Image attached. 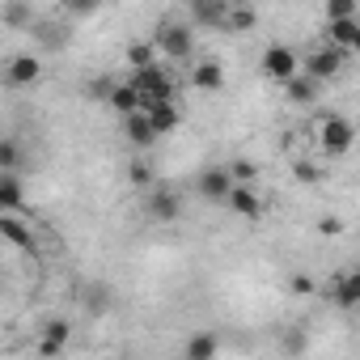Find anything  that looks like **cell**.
<instances>
[{
    "instance_id": "5",
    "label": "cell",
    "mask_w": 360,
    "mask_h": 360,
    "mask_svg": "<svg viewBox=\"0 0 360 360\" xmlns=\"http://www.w3.org/2000/svg\"><path fill=\"white\" fill-rule=\"evenodd\" d=\"M259 64H263V77H267V81H288V77L301 68V56H297L288 43H271Z\"/></svg>"
},
{
    "instance_id": "18",
    "label": "cell",
    "mask_w": 360,
    "mask_h": 360,
    "mask_svg": "<svg viewBox=\"0 0 360 360\" xmlns=\"http://www.w3.org/2000/svg\"><path fill=\"white\" fill-rule=\"evenodd\" d=\"M68 339H72V326H68L64 318L47 322V326H43V339H39V356H60V352L68 347Z\"/></svg>"
},
{
    "instance_id": "7",
    "label": "cell",
    "mask_w": 360,
    "mask_h": 360,
    "mask_svg": "<svg viewBox=\"0 0 360 360\" xmlns=\"http://www.w3.org/2000/svg\"><path fill=\"white\" fill-rule=\"evenodd\" d=\"M225 208H229L233 217H242V221H259V217H263V200H259L255 183H233L229 195H225Z\"/></svg>"
},
{
    "instance_id": "12",
    "label": "cell",
    "mask_w": 360,
    "mask_h": 360,
    "mask_svg": "<svg viewBox=\"0 0 360 360\" xmlns=\"http://www.w3.org/2000/svg\"><path fill=\"white\" fill-rule=\"evenodd\" d=\"M326 43L339 47L343 56H352V51L360 47V13H356V18H335V22H326Z\"/></svg>"
},
{
    "instance_id": "21",
    "label": "cell",
    "mask_w": 360,
    "mask_h": 360,
    "mask_svg": "<svg viewBox=\"0 0 360 360\" xmlns=\"http://www.w3.org/2000/svg\"><path fill=\"white\" fill-rule=\"evenodd\" d=\"M106 102H110L119 115L140 110V94H136V85H131V81H115V85H110V94H106Z\"/></svg>"
},
{
    "instance_id": "25",
    "label": "cell",
    "mask_w": 360,
    "mask_h": 360,
    "mask_svg": "<svg viewBox=\"0 0 360 360\" xmlns=\"http://www.w3.org/2000/svg\"><path fill=\"white\" fill-rule=\"evenodd\" d=\"M153 60H157V47H153V43H131V47H127V64H131V68H144V64H153Z\"/></svg>"
},
{
    "instance_id": "17",
    "label": "cell",
    "mask_w": 360,
    "mask_h": 360,
    "mask_svg": "<svg viewBox=\"0 0 360 360\" xmlns=\"http://www.w3.org/2000/svg\"><path fill=\"white\" fill-rule=\"evenodd\" d=\"M22 204H26L22 169H0V212H18Z\"/></svg>"
},
{
    "instance_id": "6",
    "label": "cell",
    "mask_w": 360,
    "mask_h": 360,
    "mask_svg": "<svg viewBox=\"0 0 360 360\" xmlns=\"http://www.w3.org/2000/svg\"><path fill=\"white\" fill-rule=\"evenodd\" d=\"M144 208H148V217L157 221V225H174L178 217H183V195L178 191H169V187H148V200H144Z\"/></svg>"
},
{
    "instance_id": "27",
    "label": "cell",
    "mask_w": 360,
    "mask_h": 360,
    "mask_svg": "<svg viewBox=\"0 0 360 360\" xmlns=\"http://www.w3.org/2000/svg\"><path fill=\"white\" fill-rule=\"evenodd\" d=\"M127 178H131V187L148 191V187H153V165H148V161H131V165H127Z\"/></svg>"
},
{
    "instance_id": "9",
    "label": "cell",
    "mask_w": 360,
    "mask_h": 360,
    "mask_svg": "<svg viewBox=\"0 0 360 360\" xmlns=\"http://www.w3.org/2000/svg\"><path fill=\"white\" fill-rule=\"evenodd\" d=\"M229 0H187V22L195 30H221Z\"/></svg>"
},
{
    "instance_id": "33",
    "label": "cell",
    "mask_w": 360,
    "mask_h": 360,
    "mask_svg": "<svg viewBox=\"0 0 360 360\" xmlns=\"http://www.w3.org/2000/svg\"><path fill=\"white\" fill-rule=\"evenodd\" d=\"M110 85H115V81H94V85H89V94H94V98H106V94H110Z\"/></svg>"
},
{
    "instance_id": "10",
    "label": "cell",
    "mask_w": 360,
    "mask_h": 360,
    "mask_svg": "<svg viewBox=\"0 0 360 360\" xmlns=\"http://www.w3.org/2000/svg\"><path fill=\"white\" fill-rule=\"evenodd\" d=\"M39 77H43V60L39 56H13L9 68H5V85L9 89H30V85H39Z\"/></svg>"
},
{
    "instance_id": "4",
    "label": "cell",
    "mask_w": 360,
    "mask_h": 360,
    "mask_svg": "<svg viewBox=\"0 0 360 360\" xmlns=\"http://www.w3.org/2000/svg\"><path fill=\"white\" fill-rule=\"evenodd\" d=\"M229 187H233L229 165H204V169L195 174V195H200L204 204H225Z\"/></svg>"
},
{
    "instance_id": "8",
    "label": "cell",
    "mask_w": 360,
    "mask_h": 360,
    "mask_svg": "<svg viewBox=\"0 0 360 360\" xmlns=\"http://www.w3.org/2000/svg\"><path fill=\"white\" fill-rule=\"evenodd\" d=\"M343 60H347V56H343L339 47H330V43H326V47H318L314 56H305V72H309L314 81H322V85H326V81H335V77H339Z\"/></svg>"
},
{
    "instance_id": "35",
    "label": "cell",
    "mask_w": 360,
    "mask_h": 360,
    "mask_svg": "<svg viewBox=\"0 0 360 360\" xmlns=\"http://www.w3.org/2000/svg\"><path fill=\"white\" fill-rule=\"evenodd\" d=\"M0 276H5V267H0Z\"/></svg>"
},
{
    "instance_id": "30",
    "label": "cell",
    "mask_w": 360,
    "mask_h": 360,
    "mask_svg": "<svg viewBox=\"0 0 360 360\" xmlns=\"http://www.w3.org/2000/svg\"><path fill=\"white\" fill-rule=\"evenodd\" d=\"M288 292H292V297H314V292H318V284H314V276L297 271V276H288Z\"/></svg>"
},
{
    "instance_id": "1",
    "label": "cell",
    "mask_w": 360,
    "mask_h": 360,
    "mask_svg": "<svg viewBox=\"0 0 360 360\" xmlns=\"http://www.w3.org/2000/svg\"><path fill=\"white\" fill-rule=\"evenodd\" d=\"M153 47H157V56H169V60H191L195 56V26L191 22H161Z\"/></svg>"
},
{
    "instance_id": "32",
    "label": "cell",
    "mask_w": 360,
    "mask_h": 360,
    "mask_svg": "<svg viewBox=\"0 0 360 360\" xmlns=\"http://www.w3.org/2000/svg\"><path fill=\"white\" fill-rule=\"evenodd\" d=\"M98 5H102V0H68V13L89 18V13H98Z\"/></svg>"
},
{
    "instance_id": "20",
    "label": "cell",
    "mask_w": 360,
    "mask_h": 360,
    "mask_svg": "<svg viewBox=\"0 0 360 360\" xmlns=\"http://www.w3.org/2000/svg\"><path fill=\"white\" fill-rule=\"evenodd\" d=\"M0 238H5L9 246H18V250H26V255L39 250V246H34V233H30L22 221H13V217H0Z\"/></svg>"
},
{
    "instance_id": "13",
    "label": "cell",
    "mask_w": 360,
    "mask_h": 360,
    "mask_svg": "<svg viewBox=\"0 0 360 360\" xmlns=\"http://www.w3.org/2000/svg\"><path fill=\"white\" fill-rule=\"evenodd\" d=\"M280 85H284V98H288L292 106H314V102H318V94H322V81H314V77H309V72H301V68H297L288 81H280Z\"/></svg>"
},
{
    "instance_id": "31",
    "label": "cell",
    "mask_w": 360,
    "mask_h": 360,
    "mask_svg": "<svg viewBox=\"0 0 360 360\" xmlns=\"http://www.w3.org/2000/svg\"><path fill=\"white\" fill-rule=\"evenodd\" d=\"M343 229H347V225H343L339 217H322V221H318V233H322V238H339Z\"/></svg>"
},
{
    "instance_id": "2",
    "label": "cell",
    "mask_w": 360,
    "mask_h": 360,
    "mask_svg": "<svg viewBox=\"0 0 360 360\" xmlns=\"http://www.w3.org/2000/svg\"><path fill=\"white\" fill-rule=\"evenodd\" d=\"M131 85H136V94H140V102H161V98H174V77L153 60V64H144V68H131V77H127Z\"/></svg>"
},
{
    "instance_id": "16",
    "label": "cell",
    "mask_w": 360,
    "mask_h": 360,
    "mask_svg": "<svg viewBox=\"0 0 360 360\" xmlns=\"http://www.w3.org/2000/svg\"><path fill=\"white\" fill-rule=\"evenodd\" d=\"M326 297H330L339 309H356V305H360V271H343V276H335L330 288H326Z\"/></svg>"
},
{
    "instance_id": "26",
    "label": "cell",
    "mask_w": 360,
    "mask_h": 360,
    "mask_svg": "<svg viewBox=\"0 0 360 360\" xmlns=\"http://www.w3.org/2000/svg\"><path fill=\"white\" fill-rule=\"evenodd\" d=\"M85 309H89V314H102V309H110V288H106V284H94V288L85 292Z\"/></svg>"
},
{
    "instance_id": "23",
    "label": "cell",
    "mask_w": 360,
    "mask_h": 360,
    "mask_svg": "<svg viewBox=\"0 0 360 360\" xmlns=\"http://www.w3.org/2000/svg\"><path fill=\"white\" fill-rule=\"evenodd\" d=\"M30 22H34V13H30L26 0H5V18H0V26L22 30V26H30Z\"/></svg>"
},
{
    "instance_id": "29",
    "label": "cell",
    "mask_w": 360,
    "mask_h": 360,
    "mask_svg": "<svg viewBox=\"0 0 360 360\" xmlns=\"http://www.w3.org/2000/svg\"><path fill=\"white\" fill-rule=\"evenodd\" d=\"M229 174H233V183H255V178H259V165L246 161V157H238V161H229Z\"/></svg>"
},
{
    "instance_id": "24",
    "label": "cell",
    "mask_w": 360,
    "mask_h": 360,
    "mask_svg": "<svg viewBox=\"0 0 360 360\" xmlns=\"http://www.w3.org/2000/svg\"><path fill=\"white\" fill-rule=\"evenodd\" d=\"M22 161H26V148L13 136H0V169H22Z\"/></svg>"
},
{
    "instance_id": "19",
    "label": "cell",
    "mask_w": 360,
    "mask_h": 360,
    "mask_svg": "<svg viewBox=\"0 0 360 360\" xmlns=\"http://www.w3.org/2000/svg\"><path fill=\"white\" fill-rule=\"evenodd\" d=\"M255 22H259L255 5H229V9H225V22H221V30H229V34H250V30H255Z\"/></svg>"
},
{
    "instance_id": "34",
    "label": "cell",
    "mask_w": 360,
    "mask_h": 360,
    "mask_svg": "<svg viewBox=\"0 0 360 360\" xmlns=\"http://www.w3.org/2000/svg\"><path fill=\"white\" fill-rule=\"evenodd\" d=\"M60 5H68V0H60Z\"/></svg>"
},
{
    "instance_id": "28",
    "label": "cell",
    "mask_w": 360,
    "mask_h": 360,
    "mask_svg": "<svg viewBox=\"0 0 360 360\" xmlns=\"http://www.w3.org/2000/svg\"><path fill=\"white\" fill-rule=\"evenodd\" d=\"M360 13V0H326V22L335 18H356Z\"/></svg>"
},
{
    "instance_id": "14",
    "label": "cell",
    "mask_w": 360,
    "mask_h": 360,
    "mask_svg": "<svg viewBox=\"0 0 360 360\" xmlns=\"http://www.w3.org/2000/svg\"><path fill=\"white\" fill-rule=\"evenodd\" d=\"M191 89L200 94H221L225 89V68L217 60H195L191 64Z\"/></svg>"
},
{
    "instance_id": "22",
    "label": "cell",
    "mask_w": 360,
    "mask_h": 360,
    "mask_svg": "<svg viewBox=\"0 0 360 360\" xmlns=\"http://www.w3.org/2000/svg\"><path fill=\"white\" fill-rule=\"evenodd\" d=\"M183 352H187L191 360H212V356L221 352V339H217V335H208V330H200V335H191V339L183 343Z\"/></svg>"
},
{
    "instance_id": "3",
    "label": "cell",
    "mask_w": 360,
    "mask_h": 360,
    "mask_svg": "<svg viewBox=\"0 0 360 360\" xmlns=\"http://www.w3.org/2000/svg\"><path fill=\"white\" fill-rule=\"evenodd\" d=\"M352 140H356V127L347 115H326L322 127H318V144L326 157H347L352 153Z\"/></svg>"
},
{
    "instance_id": "11",
    "label": "cell",
    "mask_w": 360,
    "mask_h": 360,
    "mask_svg": "<svg viewBox=\"0 0 360 360\" xmlns=\"http://www.w3.org/2000/svg\"><path fill=\"white\" fill-rule=\"evenodd\" d=\"M140 110L148 115V123H153V131H157V136H169V131H178V123H183V110L174 106V98H161V102H140Z\"/></svg>"
},
{
    "instance_id": "15",
    "label": "cell",
    "mask_w": 360,
    "mask_h": 360,
    "mask_svg": "<svg viewBox=\"0 0 360 360\" xmlns=\"http://www.w3.org/2000/svg\"><path fill=\"white\" fill-rule=\"evenodd\" d=\"M123 136H127L131 148H153L157 144V131H153V123H148L144 110H127L123 115Z\"/></svg>"
}]
</instances>
